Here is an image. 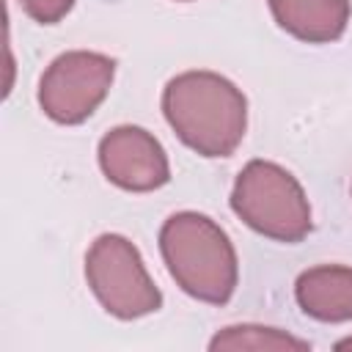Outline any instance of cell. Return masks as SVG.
<instances>
[{"instance_id": "cell-6", "label": "cell", "mask_w": 352, "mask_h": 352, "mask_svg": "<svg viewBox=\"0 0 352 352\" xmlns=\"http://www.w3.org/2000/svg\"><path fill=\"white\" fill-rule=\"evenodd\" d=\"M104 173L129 190H151L168 179L162 148L143 129H116L102 140Z\"/></svg>"}, {"instance_id": "cell-9", "label": "cell", "mask_w": 352, "mask_h": 352, "mask_svg": "<svg viewBox=\"0 0 352 352\" xmlns=\"http://www.w3.org/2000/svg\"><path fill=\"white\" fill-rule=\"evenodd\" d=\"M22 6L28 8V14L33 19H38V22H55V19H60L69 11L72 0H22Z\"/></svg>"}, {"instance_id": "cell-10", "label": "cell", "mask_w": 352, "mask_h": 352, "mask_svg": "<svg viewBox=\"0 0 352 352\" xmlns=\"http://www.w3.org/2000/svg\"><path fill=\"white\" fill-rule=\"evenodd\" d=\"M349 346H352V338H349V341H341V344H338V349H349Z\"/></svg>"}, {"instance_id": "cell-8", "label": "cell", "mask_w": 352, "mask_h": 352, "mask_svg": "<svg viewBox=\"0 0 352 352\" xmlns=\"http://www.w3.org/2000/svg\"><path fill=\"white\" fill-rule=\"evenodd\" d=\"M297 300L311 316L346 319L352 316V272L341 267L305 272L297 283Z\"/></svg>"}, {"instance_id": "cell-1", "label": "cell", "mask_w": 352, "mask_h": 352, "mask_svg": "<svg viewBox=\"0 0 352 352\" xmlns=\"http://www.w3.org/2000/svg\"><path fill=\"white\" fill-rule=\"evenodd\" d=\"M165 113L184 143L206 157L228 154L245 129V99L214 74H184L165 91Z\"/></svg>"}, {"instance_id": "cell-2", "label": "cell", "mask_w": 352, "mask_h": 352, "mask_svg": "<svg viewBox=\"0 0 352 352\" xmlns=\"http://www.w3.org/2000/svg\"><path fill=\"white\" fill-rule=\"evenodd\" d=\"M162 253L173 278L195 297L223 302L234 289V253L226 234L198 214L170 217L162 228Z\"/></svg>"}, {"instance_id": "cell-3", "label": "cell", "mask_w": 352, "mask_h": 352, "mask_svg": "<svg viewBox=\"0 0 352 352\" xmlns=\"http://www.w3.org/2000/svg\"><path fill=\"white\" fill-rule=\"evenodd\" d=\"M234 209L258 231L278 239H300L311 220L308 206L289 173L267 162H250L236 182Z\"/></svg>"}, {"instance_id": "cell-4", "label": "cell", "mask_w": 352, "mask_h": 352, "mask_svg": "<svg viewBox=\"0 0 352 352\" xmlns=\"http://www.w3.org/2000/svg\"><path fill=\"white\" fill-rule=\"evenodd\" d=\"M88 280L107 311L118 316H138L160 302L135 248L121 236H102L94 245L88 256Z\"/></svg>"}, {"instance_id": "cell-5", "label": "cell", "mask_w": 352, "mask_h": 352, "mask_svg": "<svg viewBox=\"0 0 352 352\" xmlns=\"http://www.w3.org/2000/svg\"><path fill=\"white\" fill-rule=\"evenodd\" d=\"M113 77V60L91 52L60 55L41 80V107L55 121H82L104 96Z\"/></svg>"}, {"instance_id": "cell-7", "label": "cell", "mask_w": 352, "mask_h": 352, "mask_svg": "<svg viewBox=\"0 0 352 352\" xmlns=\"http://www.w3.org/2000/svg\"><path fill=\"white\" fill-rule=\"evenodd\" d=\"M272 11L300 38L327 41L344 30L349 6L346 0H272Z\"/></svg>"}]
</instances>
